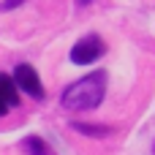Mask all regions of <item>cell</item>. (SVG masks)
Listing matches in <instances>:
<instances>
[{"instance_id": "cell-1", "label": "cell", "mask_w": 155, "mask_h": 155, "mask_svg": "<svg viewBox=\"0 0 155 155\" xmlns=\"http://www.w3.org/2000/svg\"><path fill=\"white\" fill-rule=\"evenodd\" d=\"M104 95H106V74L95 71V74L82 76L71 87H65V93H63L60 101L71 112H84V109H95L104 101Z\"/></svg>"}, {"instance_id": "cell-2", "label": "cell", "mask_w": 155, "mask_h": 155, "mask_svg": "<svg viewBox=\"0 0 155 155\" xmlns=\"http://www.w3.org/2000/svg\"><path fill=\"white\" fill-rule=\"evenodd\" d=\"M104 52H106V44H104L101 35H84V38H79V41L74 44L71 60H74L76 65H90V63H95L98 57H104Z\"/></svg>"}, {"instance_id": "cell-3", "label": "cell", "mask_w": 155, "mask_h": 155, "mask_svg": "<svg viewBox=\"0 0 155 155\" xmlns=\"http://www.w3.org/2000/svg\"><path fill=\"white\" fill-rule=\"evenodd\" d=\"M14 84L19 90H25L30 98H44V84H41V76L35 74L33 65L27 63H19L16 71H14Z\"/></svg>"}, {"instance_id": "cell-4", "label": "cell", "mask_w": 155, "mask_h": 155, "mask_svg": "<svg viewBox=\"0 0 155 155\" xmlns=\"http://www.w3.org/2000/svg\"><path fill=\"white\" fill-rule=\"evenodd\" d=\"M0 98H3V104L8 109L19 104V87L14 84V79L8 74H0Z\"/></svg>"}, {"instance_id": "cell-5", "label": "cell", "mask_w": 155, "mask_h": 155, "mask_svg": "<svg viewBox=\"0 0 155 155\" xmlns=\"http://www.w3.org/2000/svg\"><path fill=\"white\" fill-rule=\"evenodd\" d=\"M22 147L27 150V155H52V147L41 139V136H27L22 142Z\"/></svg>"}, {"instance_id": "cell-6", "label": "cell", "mask_w": 155, "mask_h": 155, "mask_svg": "<svg viewBox=\"0 0 155 155\" xmlns=\"http://www.w3.org/2000/svg\"><path fill=\"white\" fill-rule=\"evenodd\" d=\"M74 131L84 134V136H109L106 125H87V123H74Z\"/></svg>"}, {"instance_id": "cell-7", "label": "cell", "mask_w": 155, "mask_h": 155, "mask_svg": "<svg viewBox=\"0 0 155 155\" xmlns=\"http://www.w3.org/2000/svg\"><path fill=\"white\" fill-rule=\"evenodd\" d=\"M22 0H8V3H3V8H14V5H19Z\"/></svg>"}, {"instance_id": "cell-8", "label": "cell", "mask_w": 155, "mask_h": 155, "mask_svg": "<svg viewBox=\"0 0 155 155\" xmlns=\"http://www.w3.org/2000/svg\"><path fill=\"white\" fill-rule=\"evenodd\" d=\"M5 112H8V106H5V104H3V98H0V117H3Z\"/></svg>"}, {"instance_id": "cell-9", "label": "cell", "mask_w": 155, "mask_h": 155, "mask_svg": "<svg viewBox=\"0 0 155 155\" xmlns=\"http://www.w3.org/2000/svg\"><path fill=\"white\" fill-rule=\"evenodd\" d=\"M79 3H90V0H79Z\"/></svg>"}]
</instances>
